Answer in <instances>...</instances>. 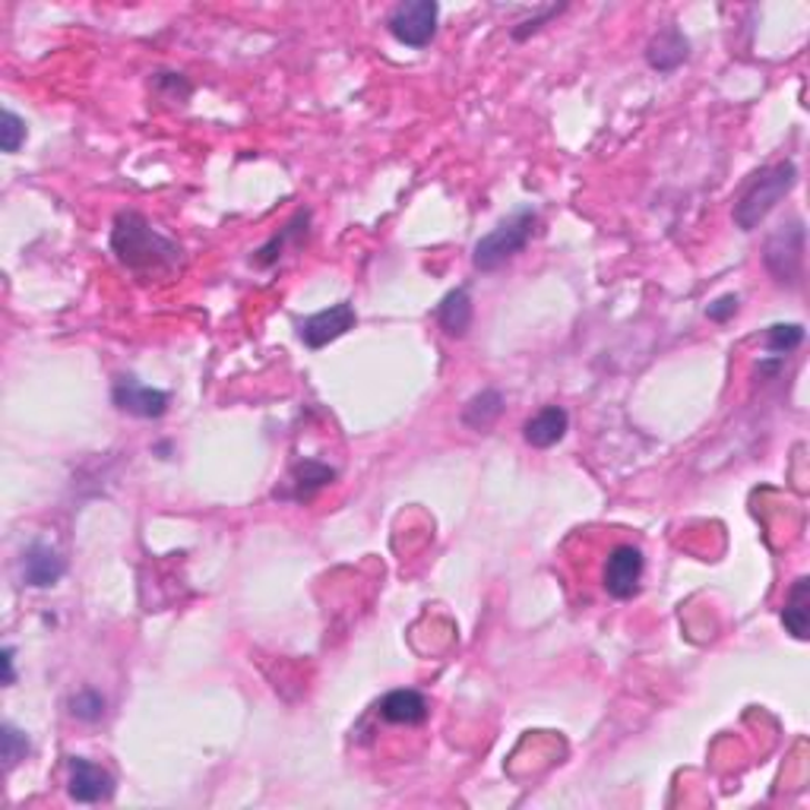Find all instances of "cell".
Instances as JSON below:
<instances>
[{"label": "cell", "instance_id": "3", "mask_svg": "<svg viewBox=\"0 0 810 810\" xmlns=\"http://www.w3.org/2000/svg\"><path fill=\"white\" fill-rule=\"evenodd\" d=\"M539 229V212L536 209H520L513 212L507 222H500L498 229L488 231L472 250V267L478 272H494L507 267L513 257H520L522 250L529 248L532 234Z\"/></svg>", "mask_w": 810, "mask_h": 810}, {"label": "cell", "instance_id": "11", "mask_svg": "<svg viewBox=\"0 0 810 810\" xmlns=\"http://www.w3.org/2000/svg\"><path fill=\"white\" fill-rule=\"evenodd\" d=\"M336 478V469H330L327 462H317V459H301L294 462L289 472V491H276V498L294 500V503H308L313 500L330 481Z\"/></svg>", "mask_w": 810, "mask_h": 810}, {"label": "cell", "instance_id": "18", "mask_svg": "<svg viewBox=\"0 0 810 810\" xmlns=\"http://www.w3.org/2000/svg\"><path fill=\"white\" fill-rule=\"evenodd\" d=\"M308 222H311V212H308V209H301V212H298V216L291 219L286 229L279 231L276 238H270V241H267L263 248L257 250L253 263H257V267H272V263H276V260H279V257L286 253V248H289L291 241H294V244H301V238L308 234Z\"/></svg>", "mask_w": 810, "mask_h": 810}, {"label": "cell", "instance_id": "14", "mask_svg": "<svg viewBox=\"0 0 810 810\" xmlns=\"http://www.w3.org/2000/svg\"><path fill=\"white\" fill-rule=\"evenodd\" d=\"M567 431H570V416H567V409H561V406H544L539 416H532L526 421L522 437H526L529 447L548 450V447L561 443L563 437H567Z\"/></svg>", "mask_w": 810, "mask_h": 810}, {"label": "cell", "instance_id": "7", "mask_svg": "<svg viewBox=\"0 0 810 810\" xmlns=\"http://www.w3.org/2000/svg\"><path fill=\"white\" fill-rule=\"evenodd\" d=\"M354 323H358V313L349 301H339L333 308H327V311H317L311 313L301 327H298V333H301V342L308 346V349H327L330 342L336 339H342V336L354 330Z\"/></svg>", "mask_w": 810, "mask_h": 810}, {"label": "cell", "instance_id": "1", "mask_svg": "<svg viewBox=\"0 0 810 810\" xmlns=\"http://www.w3.org/2000/svg\"><path fill=\"white\" fill-rule=\"evenodd\" d=\"M111 250L127 270L133 272L171 270L181 260V248L171 238H166L162 231L152 229L146 222V216L133 212V209L118 212L114 229H111Z\"/></svg>", "mask_w": 810, "mask_h": 810}, {"label": "cell", "instance_id": "8", "mask_svg": "<svg viewBox=\"0 0 810 810\" xmlns=\"http://www.w3.org/2000/svg\"><path fill=\"white\" fill-rule=\"evenodd\" d=\"M67 791L77 804H99L114 794V776L86 757H70L67 763Z\"/></svg>", "mask_w": 810, "mask_h": 810}, {"label": "cell", "instance_id": "19", "mask_svg": "<svg viewBox=\"0 0 810 810\" xmlns=\"http://www.w3.org/2000/svg\"><path fill=\"white\" fill-rule=\"evenodd\" d=\"M801 342H804V327H801V323H776V327H769L767 336H763L767 352L776 354V358L791 354Z\"/></svg>", "mask_w": 810, "mask_h": 810}, {"label": "cell", "instance_id": "9", "mask_svg": "<svg viewBox=\"0 0 810 810\" xmlns=\"http://www.w3.org/2000/svg\"><path fill=\"white\" fill-rule=\"evenodd\" d=\"M111 399L114 406L133 418H162L168 412V393L166 390H156V387H146L137 377H118L114 387H111Z\"/></svg>", "mask_w": 810, "mask_h": 810}, {"label": "cell", "instance_id": "10", "mask_svg": "<svg viewBox=\"0 0 810 810\" xmlns=\"http://www.w3.org/2000/svg\"><path fill=\"white\" fill-rule=\"evenodd\" d=\"M67 573V563H63L61 551L44 544V541H32L26 551H22V582L32 586V589H51L58 586Z\"/></svg>", "mask_w": 810, "mask_h": 810}, {"label": "cell", "instance_id": "23", "mask_svg": "<svg viewBox=\"0 0 810 810\" xmlns=\"http://www.w3.org/2000/svg\"><path fill=\"white\" fill-rule=\"evenodd\" d=\"M563 10H567L563 3H561V7H544L539 17H532V20L520 22V26L513 29V39H517V42H526V39H532L536 32H541V26H548L551 20H558Z\"/></svg>", "mask_w": 810, "mask_h": 810}, {"label": "cell", "instance_id": "24", "mask_svg": "<svg viewBox=\"0 0 810 810\" xmlns=\"http://www.w3.org/2000/svg\"><path fill=\"white\" fill-rule=\"evenodd\" d=\"M738 294H722V298H716L712 304L707 308V317L712 320V323H728L734 313H738Z\"/></svg>", "mask_w": 810, "mask_h": 810}, {"label": "cell", "instance_id": "5", "mask_svg": "<svg viewBox=\"0 0 810 810\" xmlns=\"http://www.w3.org/2000/svg\"><path fill=\"white\" fill-rule=\"evenodd\" d=\"M440 3L437 0H406L387 17V29L406 48H428L437 36Z\"/></svg>", "mask_w": 810, "mask_h": 810}, {"label": "cell", "instance_id": "20", "mask_svg": "<svg viewBox=\"0 0 810 810\" xmlns=\"http://www.w3.org/2000/svg\"><path fill=\"white\" fill-rule=\"evenodd\" d=\"M104 697L99 693V690H92V687H86V690H80V693H73L70 697V703H67V709H70V716L73 719H80V722H102L104 719Z\"/></svg>", "mask_w": 810, "mask_h": 810}, {"label": "cell", "instance_id": "15", "mask_svg": "<svg viewBox=\"0 0 810 810\" xmlns=\"http://www.w3.org/2000/svg\"><path fill=\"white\" fill-rule=\"evenodd\" d=\"M472 317H476V304H472V294L469 289H453L440 304H437V323L440 330L450 336V339H462L472 327Z\"/></svg>", "mask_w": 810, "mask_h": 810}, {"label": "cell", "instance_id": "25", "mask_svg": "<svg viewBox=\"0 0 810 810\" xmlns=\"http://www.w3.org/2000/svg\"><path fill=\"white\" fill-rule=\"evenodd\" d=\"M0 666H3V687L17 684V649L13 646L0 649Z\"/></svg>", "mask_w": 810, "mask_h": 810}, {"label": "cell", "instance_id": "6", "mask_svg": "<svg viewBox=\"0 0 810 810\" xmlns=\"http://www.w3.org/2000/svg\"><path fill=\"white\" fill-rule=\"evenodd\" d=\"M646 573V558L637 544H618L611 548L602 570L604 592L618 602H630L640 592V582Z\"/></svg>", "mask_w": 810, "mask_h": 810}, {"label": "cell", "instance_id": "22", "mask_svg": "<svg viewBox=\"0 0 810 810\" xmlns=\"http://www.w3.org/2000/svg\"><path fill=\"white\" fill-rule=\"evenodd\" d=\"M22 143H26V121H22L17 111L3 108V121H0V149H3L7 156H13Z\"/></svg>", "mask_w": 810, "mask_h": 810}, {"label": "cell", "instance_id": "13", "mask_svg": "<svg viewBox=\"0 0 810 810\" xmlns=\"http://www.w3.org/2000/svg\"><path fill=\"white\" fill-rule=\"evenodd\" d=\"M687 58H690V42L678 26H666L662 32L652 36V42L646 44V63L659 73H674Z\"/></svg>", "mask_w": 810, "mask_h": 810}, {"label": "cell", "instance_id": "4", "mask_svg": "<svg viewBox=\"0 0 810 810\" xmlns=\"http://www.w3.org/2000/svg\"><path fill=\"white\" fill-rule=\"evenodd\" d=\"M763 263L779 286L801 282V270H804V222L801 219H791L789 226H782L769 238Z\"/></svg>", "mask_w": 810, "mask_h": 810}, {"label": "cell", "instance_id": "17", "mask_svg": "<svg viewBox=\"0 0 810 810\" xmlns=\"http://www.w3.org/2000/svg\"><path fill=\"white\" fill-rule=\"evenodd\" d=\"M500 416H503V393L488 387V390H481V393H476L469 402H466V409H462V424L481 434V431H491V428L498 424Z\"/></svg>", "mask_w": 810, "mask_h": 810}, {"label": "cell", "instance_id": "12", "mask_svg": "<svg viewBox=\"0 0 810 810\" xmlns=\"http://www.w3.org/2000/svg\"><path fill=\"white\" fill-rule=\"evenodd\" d=\"M380 719L390 722V726H421L428 722L431 707L424 700V693H418L412 687H402V690H390L383 700H380Z\"/></svg>", "mask_w": 810, "mask_h": 810}, {"label": "cell", "instance_id": "16", "mask_svg": "<svg viewBox=\"0 0 810 810\" xmlns=\"http://www.w3.org/2000/svg\"><path fill=\"white\" fill-rule=\"evenodd\" d=\"M782 623L794 640H808L810 637V580L808 577H798L791 582L789 599L782 608Z\"/></svg>", "mask_w": 810, "mask_h": 810}, {"label": "cell", "instance_id": "2", "mask_svg": "<svg viewBox=\"0 0 810 810\" xmlns=\"http://www.w3.org/2000/svg\"><path fill=\"white\" fill-rule=\"evenodd\" d=\"M798 184V168L794 162H779V166L757 171L734 200V226L741 231H753L772 209L779 207L782 197H789L791 188Z\"/></svg>", "mask_w": 810, "mask_h": 810}, {"label": "cell", "instance_id": "21", "mask_svg": "<svg viewBox=\"0 0 810 810\" xmlns=\"http://www.w3.org/2000/svg\"><path fill=\"white\" fill-rule=\"evenodd\" d=\"M26 753H29V738H26V731H20L17 726H7L0 728V757H3V767L13 769L20 760H26Z\"/></svg>", "mask_w": 810, "mask_h": 810}]
</instances>
